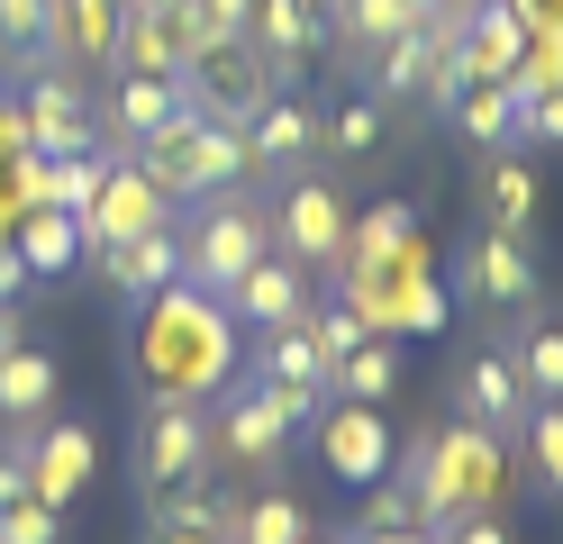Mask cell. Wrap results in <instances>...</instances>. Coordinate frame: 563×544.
Returning a JSON list of instances; mask_svg holds the SVG:
<instances>
[{"mask_svg":"<svg viewBox=\"0 0 563 544\" xmlns=\"http://www.w3.org/2000/svg\"><path fill=\"white\" fill-rule=\"evenodd\" d=\"M273 254L282 264H300V273H336L345 264V200H336V181H291L273 209Z\"/></svg>","mask_w":563,"mask_h":544,"instance_id":"8","label":"cell"},{"mask_svg":"<svg viewBox=\"0 0 563 544\" xmlns=\"http://www.w3.org/2000/svg\"><path fill=\"white\" fill-rule=\"evenodd\" d=\"M345 273V309H355L373 336H445V290L428 264V236H409L373 264H336Z\"/></svg>","mask_w":563,"mask_h":544,"instance_id":"3","label":"cell"},{"mask_svg":"<svg viewBox=\"0 0 563 544\" xmlns=\"http://www.w3.org/2000/svg\"><path fill=\"white\" fill-rule=\"evenodd\" d=\"M245 19H255V0H200V27H209V46H219V36H245Z\"/></svg>","mask_w":563,"mask_h":544,"instance_id":"43","label":"cell"},{"mask_svg":"<svg viewBox=\"0 0 563 544\" xmlns=\"http://www.w3.org/2000/svg\"><path fill=\"white\" fill-rule=\"evenodd\" d=\"M119 10H155V0H119Z\"/></svg>","mask_w":563,"mask_h":544,"instance_id":"52","label":"cell"},{"mask_svg":"<svg viewBox=\"0 0 563 544\" xmlns=\"http://www.w3.org/2000/svg\"><path fill=\"white\" fill-rule=\"evenodd\" d=\"M219 300H228L236 326H291V318L309 309V273L282 264V254H264V264H245V273L219 290Z\"/></svg>","mask_w":563,"mask_h":544,"instance_id":"18","label":"cell"},{"mask_svg":"<svg viewBox=\"0 0 563 544\" xmlns=\"http://www.w3.org/2000/svg\"><path fill=\"white\" fill-rule=\"evenodd\" d=\"M155 544H228L219 526H155Z\"/></svg>","mask_w":563,"mask_h":544,"instance_id":"48","label":"cell"},{"mask_svg":"<svg viewBox=\"0 0 563 544\" xmlns=\"http://www.w3.org/2000/svg\"><path fill=\"white\" fill-rule=\"evenodd\" d=\"M300 544H345V535H300Z\"/></svg>","mask_w":563,"mask_h":544,"instance_id":"50","label":"cell"},{"mask_svg":"<svg viewBox=\"0 0 563 544\" xmlns=\"http://www.w3.org/2000/svg\"><path fill=\"white\" fill-rule=\"evenodd\" d=\"M482 227H500V236L537 227V173H527L518 155H490V173H482Z\"/></svg>","mask_w":563,"mask_h":544,"instance_id":"29","label":"cell"},{"mask_svg":"<svg viewBox=\"0 0 563 544\" xmlns=\"http://www.w3.org/2000/svg\"><path fill=\"white\" fill-rule=\"evenodd\" d=\"M91 264H100V281H110L119 300H155L164 281H183V236H173V218H164V227L128 236V245H91Z\"/></svg>","mask_w":563,"mask_h":544,"instance_id":"16","label":"cell"},{"mask_svg":"<svg viewBox=\"0 0 563 544\" xmlns=\"http://www.w3.org/2000/svg\"><path fill=\"white\" fill-rule=\"evenodd\" d=\"M91 463H100L91 426H74V418H46L37 435H27V499L74 508V499H82V481H91Z\"/></svg>","mask_w":563,"mask_h":544,"instance_id":"14","label":"cell"},{"mask_svg":"<svg viewBox=\"0 0 563 544\" xmlns=\"http://www.w3.org/2000/svg\"><path fill=\"white\" fill-rule=\"evenodd\" d=\"M518 55H527V27L500 10V0H482L473 27H464V82H509Z\"/></svg>","mask_w":563,"mask_h":544,"instance_id":"25","label":"cell"},{"mask_svg":"<svg viewBox=\"0 0 563 544\" xmlns=\"http://www.w3.org/2000/svg\"><path fill=\"white\" fill-rule=\"evenodd\" d=\"M245 46L273 64V91H291L300 73H309V55L328 46V27H319V10H309V0H255V19H245Z\"/></svg>","mask_w":563,"mask_h":544,"instance_id":"15","label":"cell"},{"mask_svg":"<svg viewBox=\"0 0 563 544\" xmlns=\"http://www.w3.org/2000/svg\"><path fill=\"white\" fill-rule=\"evenodd\" d=\"M10 245H19L27 281H55V273H74V264H82V218H74V209H19Z\"/></svg>","mask_w":563,"mask_h":544,"instance_id":"23","label":"cell"},{"mask_svg":"<svg viewBox=\"0 0 563 544\" xmlns=\"http://www.w3.org/2000/svg\"><path fill=\"white\" fill-rule=\"evenodd\" d=\"M10 345H27V318H19V300H0V354Z\"/></svg>","mask_w":563,"mask_h":544,"instance_id":"49","label":"cell"},{"mask_svg":"<svg viewBox=\"0 0 563 544\" xmlns=\"http://www.w3.org/2000/svg\"><path fill=\"white\" fill-rule=\"evenodd\" d=\"M183 91H191L200 119H219V127L245 136V119L273 100V64L245 46V36H219V46H200V55L183 64Z\"/></svg>","mask_w":563,"mask_h":544,"instance_id":"6","label":"cell"},{"mask_svg":"<svg viewBox=\"0 0 563 544\" xmlns=\"http://www.w3.org/2000/svg\"><path fill=\"white\" fill-rule=\"evenodd\" d=\"M418 73H428V36H391V46L373 55V100H418Z\"/></svg>","mask_w":563,"mask_h":544,"instance_id":"36","label":"cell"},{"mask_svg":"<svg viewBox=\"0 0 563 544\" xmlns=\"http://www.w3.org/2000/svg\"><path fill=\"white\" fill-rule=\"evenodd\" d=\"M309 426H319V463L336 471V481H355V490L382 481V471H391V454H400V435H391V418H382L373 399H328Z\"/></svg>","mask_w":563,"mask_h":544,"instance_id":"10","label":"cell"},{"mask_svg":"<svg viewBox=\"0 0 563 544\" xmlns=\"http://www.w3.org/2000/svg\"><path fill=\"white\" fill-rule=\"evenodd\" d=\"M19 136H27V155H82V145H100V127H91V91H82L74 64L19 73Z\"/></svg>","mask_w":563,"mask_h":544,"instance_id":"7","label":"cell"},{"mask_svg":"<svg viewBox=\"0 0 563 544\" xmlns=\"http://www.w3.org/2000/svg\"><path fill=\"white\" fill-rule=\"evenodd\" d=\"M164 218H173L164 181L136 164V155H110V173H100V191H91V209H82V254H91V245H128V236L164 227Z\"/></svg>","mask_w":563,"mask_h":544,"instance_id":"9","label":"cell"},{"mask_svg":"<svg viewBox=\"0 0 563 544\" xmlns=\"http://www.w3.org/2000/svg\"><path fill=\"white\" fill-rule=\"evenodd\" d=\"M345 544H437V526H382V535H345Z\"/></svg>","mask_w":563,"mask_h":544,"instance_id":"47","label":"cell"},{"mask_svg":"<svg viewBox=\"0 0 563 544\" xmlns=\"http://www.w3.org/2000/svg\"><path fill=\"white\" fill-rule=\"evenodd\" d=\"M19 290H27V264H19V245L0 236V300H19Z\"/></svg>","mask_w":563,"mask_h":544,"instance_id":"46","label":"cell"},{"mask_svg":"<svg viewBox=\"0 0 563 544\" xmlns=\"http://www.w3.org/2000/svg\"><path fill=\"white\" fill-rule=\"evenodd\" d=\"M0 64H10V73L64 64L55 55V0H0Z\"/></svg>","mask_w":563,"mask_h":544,"instance_id":"28","label":"cell"},{"mask_svg":"<svg viewBox=\"0 0 563 544\" xmlns=\"http://www.w3.org/2000/svg\"><path fill=\"white\" fill-rule=\"evenodd\" d=\"M464 300H482V309H527L537 300V264H527L518 236L482 227V245L464 254Z\"/></svg>","mask_w":563,"mask_h":544,"instance_id":"19","label":"cell"},{"mask_svg":"<svg viewBox=\"0 0 563 544\" xmlns=\"http://www.w3.org/2000/svg\"><path fill=\"white\" fill-rule=\"evenodd\" d=\"M509 363H518L527 399H563V318H537V300H527V326H518Z\"/></svg>","mask_w":563,"mask_h":544,"instance_id":"30","label":"cell"},{"mask_svg":"<svg viewBox=\"0 0 563 544\" xmlns=\"http://www.w3.org/2000/svg\"><path fill=\"white\" fill-rule=\"evenodd\" d=\"M454 399H464V426H490V435H509V426H527V381H518V363L490 345V354H473L464 373H454Z\"/></svg>","mask_w":563,"mask_h":544,"instance_id":"17","label":"cell"},{"mask_svg":"<svg viewBox=\"0 0 563 544\" xmlns=\"http://www.w3.org/2000/svg\"><path fill=\"white\" fill-rule=\"evenodd\" d=\"M55 518L64 508H46V499H10L0 508V544H55Z\"/></svg>","mask_w":563,"mask_h":544,"instance_id":"41","label":"cell"},{"mask_svg":"<svg viewBox=\"0 0 563 544\" xmlns=\"http://www.w3.org/2000/svg\"><path fill=\"white\" fill-rule=\"evenodd\" d=\"M527 136H545V145H563V82L527 100Z\"/></svg>","mask_w":563,"mask_h":544,"instance_id":"44","label":"cell"},{"mask_svg":"<svg viewBox=\"0 0 563 544\" xmlns=\"http://www.w3.org/2000/svg\"><path fill=\"white\" fill-rule=\"evenodd\" d=\"M428 36V73H418V109H454V91H464V36H437V27H418Z\"/></svg>","mask_w":563,"mask_h":544,"instance_id":"37","label":"cell"},{"mask_svg":"<svg viewBox=\"0 0 563 544\" xmlns=\"http://www.w3.org/2000/svg\"><path fill=\"white\" fill-rule=\"evenodd\" d=\"M119 0H55V55L74 64V73H91V64H110V46H119Z\"/></svg>","mask_w":563,"mask_h":544,"instance_id":"24","label":"cell"},{"mask_svg":"<svg viewBox=\"0 0 563 544\" xmlns=\"http://www.w3.org/2000/svg\"><path fill=\"white\" fill-rule=\"evenodd\" d=\"M500 10H509L527 36H537V27H563V0H500Z\"/></svg>","mask_w":563,"mask_h":544,"instance_id":"45","label":"cell"},{"mask_svg":"<svg viewBox=\"0 0 563 544\" xmlns=\"http://www.w3.org/2000/svg\"><path fill=\"white\" fill-rule=\"evenodd\" d=\"M128 373H136V390H146V409L155 399L228 390V373H236V318H228V300H209V290H191V281H164L146 300L136 345H128Z\"/></svg>","mask_w":563,"mask_h":544,"instance_id":"1","label":"cell"},{"mask_svg":"<svg viewBox=\"0 0 563 544\" xmlns=\"http://www.w3.org/2000/svg\"><path fill=\"white\" fill-rule=\"evenodd\" d=\"M291 435H300V426L282 418V399H273V390L255 381V390H236L228 409L209 418V454H228L236 471H273V463H282V445H291Z\"/></svg>","mask_w":563,"mask_h":544,"instance_id":"12","label":"cell"},{"mask_svg":"<svg viewBox=\"0 0 563 544\" xmlns=\"http://www.w3.org/2000/svg\"><path fill=\"white\" fill-rule=\"evenodd\" d=\"M409 10H418V19H428V10H437V0H409Z\"/></svg>","mask_w":563,"mask_h":544,"instance_id":"51","label":"cell"},{"mask_svg":"<svg viewBox=\"0 0 563 544\" xmlns=\"http://www.w3.org/2000/svg\"><path fill=\"white\" fill-rule=\"evenodd\" d=\"M454 127H464L482 155H500L509 136H527V100L509 82H464V91H454Z\"/></svg>","mask_w":563,"mask_h":544,"instance_id":"26","label":"cell"},{"mask_svg":"<svg viewBox=\"0 0 563 544\" xmlns=\"http://www.w3.org/2000/svg\"><path fill=\"white\" fill-rule=\"evenodd\" d=\"M309 145H319V109L291 100V91H273L255 119H245V155H255V173H264V164H300Z\"/></svg>","mask_w":563,"mask_h":544,"instance_id":"22","label":"cell"},{"mask_svg":"<svg viewBox=\"0 0 563 544\" xmlns=\"http://www.w3.org/2000/svg\"><path fill=\"white\" fill-rule=\"evenodd\" d=\"M183 109H191L183 73H119L110 100H91V127H100L110 155H136V145H146L164 119H183Z\"/></svg>","mask_w":563,"mask_h":544,"instance_id":"11","label":"cell"},{"mask_svg":"<svg viewBox=\"0 0 563 544\" xmlns=\"http://www.w3.org/2000/svg\"><path fill=\"white\" fill-rule=\"evenodd\" d=\"M146 490H173V481H191V471H209V418H200V399H155L146 409Z\"/></svg>","mask_w":563,"mask_h":544,"instance_id":"13","label":"cell"},{"mask_svg":"<svg viewBox=\"0 0 563 544\" xmlns=\"http://www.w3.org/2000/svg\"><path fill=\"white\" fill-rule=\"evenodd\" d=\"M418 236V209L409 200H382V209H364V218H345V264H373V254H391V245H409Z\"/></svg>","mask_w":563,"mask_h":544,"instance_id":"35","label":"cell"},{"mask_svg":"<svg viewBox=\"0 0 563 544\" xmlns=\"http://www.w3.org/2000/svg\"><path fill=\"white\" fill-rule=\"evenodd\" d=\"M382 136H391V100H345V109L319 119V145H328V155H373Z\"/></svg>","mask_w":563,"mask_h":544,"instance_id":"34","label":"cell"},{"mask_svg":"<svg viewBox=\"0 0 563 544\" xmlns=\"http://www.w3.org/2000/svg\"><path fill=\"white\" fill-rule=\"evenodd\" d=\"M391 471L418 499V526H454L473 508H500V490H509V454L490 426H418L391 454Z\"/></svg>","mask_w":563,"mask_h":544,"instance_id":"2","label":"cell"},{"mask_svg":"<svg viewBox=\"0 0 563 544\" xmlns=\"http://www.w3.org/2000/svg\"><path fill=\"white\" fill-rule=\"evenodd\" d=\"M136 164L164 181V200H209V191H236V181H255V155H245V136L183 109V119H164L146 145H136Z\"/></svg>","mask_w":563,"mask_h":544,"instance_id":"5","label":"cell"},{"mask_svg":"<svg viewBox=\"0 0 563 544\" xmlns=\"http://www.w3.org/2000/svg\"><path fill=\"white\" fill-rule=\"evenodd\" d=\"M391 390H400V345H391V336H364V345L328 373V399H373V409H382Z\"/></svg>","mask_w":563,"mask_h":544,"instance_id":"31","label":"cell"},{"mask_svg":"<svg viewBox=\"0 0 563 544\" xmlns=\"http://www.w3.org/2000/svg\"><path fill=\"white\" fill-rule=\"evenodd\" d=\"M255 381H291V390H328V354L309 345V326H264V373Z\"/></svg>","mask_w":563,"mask_h":544,"instance_id":"33","label":"cell"},{"mask_svg":"<svg viewBox=\"0 0 563 544\" xmlns=\"http://www.w3.org/2000/svg\"><path fill=\"white\" fill-rule=\"evenodd\" d=\"M300 535H319V526H309V508L291 490H245L236 499V544H300Z\"/></svg>","mask_w":563,"mask_h":544,"instance_id":"32","label":"cell"},{"mask_svg":"<svg viewBox=\"0 0 563 544\" xmlns=\"http://www.w3.org/2000/svg\"><path fill=\"white\" fill-rule=\"evenodd\" d=\"M382 526H418V499L400 471H382V481H364V526L355 535H382Z\"/></svg>","mask_w":563,"mask_h":544,"instance_id":"39","label":"cell"},{"mask_svg":"<svg viewBox=\"0 0 563 544\" xmlns=\"http://www.w3.org/2000/svg\"><path fill=\"white\" fill-rule=\"evenodd\" d=\"M409 27H418L409 0H336V10H328V46H336L345 64H373V55L391 46V36H409Z\"/></svg>","mask_w":563,"mask_h":544,"instance_id":"21","label":"cell"},{"mask_svg":"<svg viewBox=\"0 0 563 544\" xmlns=\"http://www.w3.org/2000/svg\"><path fill=\"white\" fill-rule=\"evenodd\" d=\"M527 454H537V471H545V490L563 499V418L545 409V399H537V409H527Z\"/></svg>","mask_w":563,"mask_h":544,"instance_id":"40","label":"cell"},{"mask_svg":"<svg viewBox=\"0 0 563 544\" xmlns=\"http://www.w3.org/2000/svg\"><path fill=\"white\" fill-rule=\"evenodd\" d=\"M300 326H309V345L328 354V373H336V363H345V354H355V345L373 336V326H364L355 309H345V300H336V309H300Z\"/></svg>","mask_w":563,"mask_h":544,"instance_id":"38","label":"cell"},{"mask_svg":"<svg viewBox=\"0 0 563 544\" xmlns=\"http://www.w3.org/2000/svg\"><path fill=\"white\" fill-rule=\"evenodd\" d=\"M110 73H183V27H173V10H128L119 46H110Z\"/></svg>","mask_w":563,"mask_h":544,"instance_id":"27","label":"cell"},{"mask_svg":"<svg viewBox=\"0 0 563 544\" xmlns=\"http://www.w3.org/2000/svg\"><path fill=\"white\" fill-rule=\"evenodd\" d=\"M55 390H64V363L46 345H10V354H0V418H10V426H46L55 418Z\"/></svg>","mask_w":563,"mask_h":544,"instance_id":"20","label":"cell"},{"mask_svg":"<svg viewBox=\"0 0 563 544\" xmlns=\"http://www.w3.org/2000/svg\"><path fill=\"white\" fill-rule=\"evenodd\" d=\"M437 544H509V526H500V508H473V518L437 526Z\"/></svg>","mask_w":563,"mask_h":544,"instance_id":"42","label":"cell"},{"mask_svg":"<svg viewBox=\"0 0 563 544\" xmlns=\"http://www.w3.org/2000/svg\"><path fill=\"white\" fill-rule=\"evenodd\" d=\"M173 236H183V281L219 300V290H228L245 264H264V254H273V209L236 181V191L191 200V227H173Z\"/></svg>","mask_w":563,"mask_h":544,"instance_id":"4","label":"cell"}]
</instances>
